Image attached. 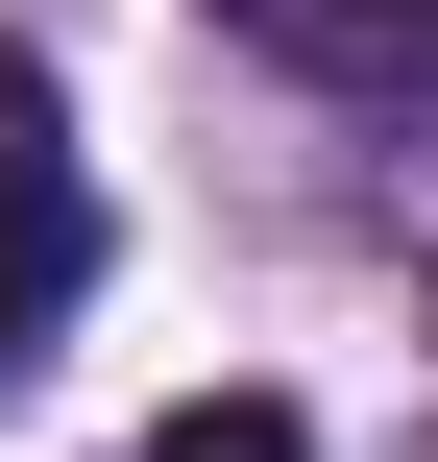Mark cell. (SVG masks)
I'll return each instance as SVG.
<instances>
[{"instance_id": "cell-3", "label": "cell", "mask_w": 438, "mask_h": 462, "mask_svg": "<svg viewBox=\"0 0 438 462\" xmlns=\"http://www.w3.org/2000/svg\"><path fill=\"white\" fill-rule=\"evenodd\" d=\"M122 462H317V439H293L268 390H219V414H171V439H122Z\"/></svg>"}, {"instance_id": "cell-2", "label": "cell", "mask_w": 438, "mask_h": 462, "mask_svg": "<svg viewBox=\"0 0 438 462\" xmlns=\"http://www.w3.org/2000/svg\"><path fill=\"white\" fill-rule=\"evenodd\" d=\"M219 24L317 97H438V0H219Z\"/></svg>"}, {"instance_id": "cell-1", "label": "cell", "mask_w": 438, "mask_h": 462, "mask_svg": "<svg viewBox=\"0 0 438 462\" xmlns=\"http://www.w3.org/2000/svg\"><path fill=\"white\" fill-rule=\"evenodd\" d=\"M98 292V195H73V146L49 122H0V390L49 365V317Z\"/></svg>"}]
</instances>
